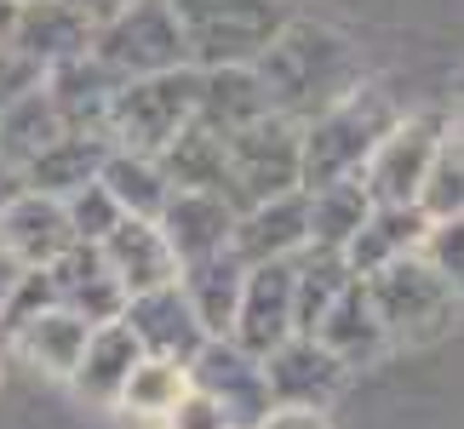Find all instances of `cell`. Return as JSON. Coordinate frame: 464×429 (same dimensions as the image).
Returning a JSON list of instances; mask_svg holds the SVG:
<instances>
[{
	"label": "cell",
	"instance_id": "1",
	"mask_svg": "<svg viewBox=\"0 0 464 429\" xmlns=\"http://www.w3.org/2000/svg\"><path fill=\"white\" fill-rule=\"evenodd\" d=\"M253 75L264 86L276 115H287L304 127L310 115H321L327 103H338L362 81V58L333 24H310V17H287L281 34L258 52Z\"/></svg>",
	"mask_w": 464,
	"mask_h": 429
},
{
	"label": "cell",
	"instance_id": "2",
	"mask_svg": "<svg viewBox=\"0 0 464 429\" xmlns=\"http://www.w3.org/2000/svg\"><path fill=\"white\" fill-rule=\"evenodd\" d=\"M401 120V103L384 81L362 75L338 103H327L321 115H310L298 127V167H304V189L338 184L367 167V155L379 149V138Z\"/></svg>",
	"mask_w": 464,
	"mask_h": 429
},
{
	"label": "cell",
	"instance_id": "3",
	"mask_svg": "<svg viewBox=\"0 0 464 429\" xmlns=\"http://www.w3.org/2000/svg\"><path fill=\"white\" fill-rule=\"evenodd\" d=\"M195 92H201V69H189V63L121 81L110 98V115H103V143L160 160V149L195 120Z\"/></svg>",
	"mask_w": 464,
	"mask_h": 429
},
{
	"label": "cell",
	"instance_id": "4",
	"mask_svg": "<svg viewBox=\"0 0 464 429\" xmlns=\"http://www.w3.org/2000/svg\"><path fill=\"white\" fill-rule=\"evenodd\" d=\"M178 34H184L189 69H236L258 63V52L281 34L287 12L276 0H167Z\"/></svg>",
	"mask_w": 464,
	"mask_h": 429
},
{
	"label": "cell",
	"instance_id": "5",
	"mask_svg": "<svg viewBox=\"0 0 464 429\" xmlns=\"http://www.w3.org/2000/svg\"><path fill=\"white\" fill-rule=\"evenodd\" d=\"M362 286H367L372 310H379V327H384L390 344H436L441 332H453L459 303H464L419 253L384 263V270L367 275Z\"/></svg>",
	"mask_w": 464,
	"mask_h": 429
},
{
	"label": "cell",
	"instance_id": "6",
	"mask_svg": "<svg viewBox=\"0 0 464 429\" xmlns=\"http://www.w3.org/2000/svg\"><path fill=\"white\" fill-rule=\"evenodd\" d=\"M287 189H304V167H298V120L287 115H258L253 127L224 138V195L229 206H258Z\"/></svg>",
	"mask_w": 464,
	"mask_h": 429
},
{
	"label": "cell",
	"instance_id": "7",
	"mask_svg": "<svg viewBox=\"0 0 464 429\" xmlns=\"http://www.w3.org/2000/svg\"><path fill=\"white\" fill-rule=\"evenodd\" d=\"M448 138V120L441 115H407L379 138V149L367 155V167L355 172L367 189L372 206H419V189H424V172Z\"/></svg>",
	"mask_w": 464,
	"mask_h": 429
},
{
	"label": "cell",
	"instance_id": "8",
	"mask_svg": "<svg viewBox=\"0 0 464 429\" xmlns=\"http://www.w3.org/2000/svg\"><path fill=\"white\" fill-rule=\"evenodd\" d=\"M92 58L110 63L121 81L160 75V69H184V34H178L167 0H132L121 17L92 29Z\"/></svg>",
	"mask_w": 464,
	"mask_h": 429
},
{
	"label": "cell",
	"instance_id": "9",
	"mask_svg": "<svg viewBox=\"0 0 464 429\" xmlns=\"http://www.w3.org/2000/svg\"><path fill=\"white\" fill-rule=\"evenodd\" d=\"M184 372H189V389H201V396L229 418V429H253L276 406L270 384H264V361L246 355L236 338H207V344L184 361Z\"/></svg>",
	"mask_w": 464,
	"mask_h": 429
},
{
	"label": "cell",
	"instance_id": "10",
	"mask_svg": "<svg viewBox=\"0 0 464 429\" xmlns=\"http://www.w3.org/2000/svg\"><path fill=\"white\" fill-rule=\"evenodd\" d=\"M298 332V315H293V258L281 263H253L241 281V303H236V327L229 338L246 349V355H270L276 344H287Z\"/></svg>",
	"mask_w": 464,
	"mask_h": 429
},
{
	"label": "cell",
	"instance_id": "11",
	"mask_svg": "<svg viewBox=\"0 0 464 429\" xmlns=\"http://www.w3.org/2000/svg\"><path fill=\"white\" fill-rule=\"evenodd\" d=\"M155 229L167 235L178 270H184V263H195V258L229 253L236 206H229V195H218V189H172L167 206L155 212Z\"/></svg>",
	"mask_w": 464,
	"mask_h": 429
},
{
	"label": "cell",
	"instance_id": "12",
	"mask_svg": "<svg viewBox=\"0 0 464 429\" xmlns=\"http://www.w3.org/2000/svg\"><path fill=\"white\" fill-rule=\"evenodd\" d=\"M304 246H310V201H304V189H287V195H276V201H258V206L236 212L229 253H236L246 270H253V263L298 258Z\"/></svg>",
	"mask_w": 464,
	"mask_h": 429
},
{
	"label": "cell",
	"instance_id": "13",
	"mask_svg": "<svg viewBox=\"0 0 464 429\" xmlns=\"http://www.w3.org/2000/svg\"><path fill=\"white\" fill-rule=\"evenodd\" d=\"M121 320H127V332L144 344V355H160V361H178V367L207 344V332H201V320H195L189 298L178 292V281L150 286V292H132Z\"/></svg>",
	"mask_w": 464,
	"mask_h": 429
},
{
	"label": "cell",
	"instance_id": "14",
	"mask_svg": "<svg viewBox=\"0 0 464 429\" xmlns=\"http://www.w3.org/2000/svg\"><path fill=\"white\" fill-rule=\"evenodd\" d=\"M264 384H270L276 406H321V413H327V401L338 396V384H344V367H338L310 332H293L287 344H276L264 355Z\"/></svg>",
	"mask_w": 464,
	"mask_h": 429
},
{
	"label": "cell",
	"instance_id": "15",
	"mask_svg": "<svg viewBox=\"0 0 464 429\" xmlns=\"http://www.w3.org/2000/svg\"><path fill=\"white\" fill-rule=\"evenodd\" d=\"M41 86H46L52 110H58V120H63V132L103 138V115H110V98H115L121 75L110 63L92 58V46H86L81 58H69V63H52L41 75Z\"/></svg>",
	"mask_w": 464,
	"mask_h": 429
},
{
	"label": "cell",
	"instance_id": "16",
	"mask_svg": "<svg viewBox=\"0 0 464 429\" xmlns=\"http://www.w3.org/2000/svg\"><path fill=\"white\" fill-rule=\"evenodd\" d=\"M12 52H24V58L41 69L52 63H69L81 58L86 46H92V24L69 6V0H17V24H12Z\"/></svg>",
	"mask_w": 464,
	"mask_h": 429
},
{
	"label": "cell",
	"instance_id": "17",
	"mask_svg": "<svg viewBox=\"0 0 464 429\" xmlns=\"http://www.w3.org/2000/svg\"><path fill=\"white\" fill-rule=\"evenodd\" d=\"M46 281H52V303H63V310H75L81 320H121L127 310V292H121V281L110 275V263H103L98 246L75 241L58 263H46Z\"/></svg>",
	"mask_w": 464,
	"mask_h": 429
},
{
	"label": "cell",
	"instance_id": "18",
	"mask_svg": "<svg viewBox=\"0 0 464 429\" xmlns=\"http://www.w3.org/2000/svg\"><path fill=\"white\" fill-rule=\"evenodd\" d=\"M315 344L333 355L344 372H355V367H372L379 355L390 349V338H384V327H379V310H372V298H367V286L362 281H350L344 292L333 298V310L315 320Z\"/></svg>",
	"mask_w": 464,
	"mask_h": 429
},
{
	"label": "cell",
	"instance_id": "19",
	"mask_svg": "<svg viewBox=\"0 0 464 429\" xmlns=\"http://www.w3.org/2000/svg\"><path fill=\"white\" fill-rule=\"evenodd\" d=\"M98 253H103V263H110V275L121 281L127 298L178 281V258H172L167 235L155 229V218H121L110 235L98 241Z\"/></svg>",
	"mask_w": 464,
	"mask_h": 429
},
{
	"label": "cell",
	"instance_id": "20",
	"mask_svg": "<svg viewBox=\"0 0 464 429\" xmlns=\"http://www.w3.org/2000/svg\"><path fill=\"white\" fill-rule=\"evenodd\" d=\"M0 241L24 258V270H46V263H58L69 246H75V229H69V218H63V201L34 195V189H17L12 206L0 212Z\"/></svg>",
	"mask_w": 464,
	"mask_h": 429
},
{
	"label": "cell",
	"instance_id": "21",
	"mask_svg": "<svg viewBox=\"0 0 464 429\" xmlns=\"http://www.w3.org/2000/svg\"><path fill=\"white\" fill-rule=\"evenodd\" d=\"M138 361H144V344L127 332V320H98V327L86 332V349H81L75 372H69V384H75V396H86V401L115 406Z\"/></svg>",
	"mask_w": 464,
	"mask_h": 429
},
{
	"label": "cell",
	"instance_id": "22",
	"mask_svg": "<svg viewBox=\"0 0 464 429\" xmlns=\"http://www.w3.org/2000/svg\"><path fill=\"white\" fill-rule=\"evenodd\" d=\"M424 229H430V218H424L419 206H367L362 229H355V235L344 241V270H350L355 281L379 275L384 263H396V258H407V253H419Z\"/></svg>",
	"mask_w": 464,
	"mask_h": 429
},
{
	"label": "cell",
	"instance_id": "23",
	"mask_svg": "<svg viewBox=\"0 0 464 429\" xmlns=\"http://www.w3.org/2000/svg\"><path fill=\"white\" fill-rule=\"evenodd\" d=\"M86 332H92V320H81L75 310H63V303H46V310H34L17 332H6V344H12V355H24L34 372L69 384V372H75L81 349H86Z\"/></svg>",
	"mask_w": 464,
	"mask_h": 429
},
{
	"label": "cell",
	"instance_id": "24",
	"mask_svg": "<svg viewBox=\"0 0 464 429\" xmlns=\"http://www.w3.org/2000/svg\"><path fill=\"white\" fill-rule=\"evenodd\" d=\"M241 281H246V263L236 253H212V258H195L178 270V292L189 298V310H195L207 338H229L236 303H241Z\"/></svg>",
	"mask_w": 464,
	"mask_h": 429
},
{
	"label": "cell",
	"instance_id": "25",
	"mask_svg": "<svg viewBox=\"0 0 464 429\" xmlns=\"http://www.w3.org/2000/svg\"><path fill=\"white\" fill-rule=\"evenodd\" d=\"M258 115H270V98L253 75V63H236V69H201V92H195V120L207 132H241L253 127Z\"/></svg>",
	"mask_w": 464,
	"mask_h": 429
},
{
	"label": "cell",
	"instance_id": "26",
	"mask_svg": "<svg viewBox=\"0 0 464 429\" xmlns=\"http://www.w3.org/2000/svg\"><path fill=\"white\" fill-rule=\"evenodd\" d=\"M103 155H110V143H103V138H92V132H63V138H52L46 149L24 167V189L63 201V195H75L81 184H92L98 167H103Z\"/></svg>",
	"mask_w": 464,
	"mask_h": 429
},
{
	"label": "cell",
	"instance_id": "27",
	"mask_svg": "<svg viewBox=\"0 0 464 429\" xmlns=\"http://www.w3.org/2000/svg\"><path fill=\"white\" fill-rule=\"evenodd\" d=\"M52 138H63V120L52 110L46 86H29V92H17L6 110H0V160H6V167L24 172Z\"/></svg>",
	"mask_w": 464,
	"mask_h": 429
},
{
	"label": "cell",
	"instance_id": "28",
	"mask_svg": "<svg viewBox=\"0 0 464 429\" xmlns=\"http://www.w3.org/2000/svg\"><path fill=\"white\" fill-rule=\"evenodd\" d=\"M98 184L110 189V201L127 212V218H155L160 206H167V172H160V160L150 155H127V149H110L103 155V167H98Z\"/></svg>",
	"mask_w": 464,
	"mask_h": 429
},
{
	"label": "cell",
	"instance_id": "29",
	"mask_svg": "<svg viewBox=\"0 0 464 429\" xmlns=\"http://www.w3.org/2000/svg\"><path fill=\"white\" fill-rule=\"evenodd\" d=\"M355 275L344 270V253L333 246H304L293 258V315H298V332H315V320L333 310V298L344 292Z\"/></svg>",
	"mask_w": 464,
	"mask_h": 429
},
{
	"label": "cell",
	"instance_id": "30",
	"mask_svg": "<svg viewBox=\"0 0 464 429\" xmlns=\"http://www.w3.org/2000/svg\"><path fill=\"white\" fill-rule=\"evenodd\" d=\"M160 172L172 189H218L224 195V138L189 120L167 149H160Z\"/></svg>",
	"mask_w": 464,
	"mask_h": 429
},
{
	"label": "cell",
	"instance_id": "31",
	"mask_svg": "<svg viewBox=\"0 0 464 429\" xmlns=\"http://www.w3.org/2000/svg\"><path fill=\"white\" fill-rule=\"evenodd\" d=\"M304 201H310V246H333V253H344V241L362 229L367 206H372L362 177H338V184L304 189Z\"/></svg>",
	"mask_w": 464,
	"mask_h": 429
},
{
	"label": "cell",
	"instance_id": "32",
	"mask_svg": "<svg viewBox=\"0 0 464 429\" xmlns=\"http://www.w3.org/2000/svg\"><path fill=\"white\" fill-rule=\"evenodd\" d=\"M184 389H189V372L184 367L160 361V355H144V361L132 367V378H127V389H121L115 406L127 418H138V424H160L178 401H184Z\"/></svg>",
	"mask_w": 464,
	"mask_h": 429
},
{
	"label": "cell",
	"instance_id": "33",
	"mask_svg": "<svg viewBox=\"0 0 464 429\" xmlns=\"http://www.w3.org/2000/svg\"><path fill=\"white\" fill-rule=\"evenodd\" d=\"M419 212L424 218H453V212H464V138L459 132L441 138L430 172H424V189H419Z\"/></svg>",
	"mask_w": 464,
	"mask_h": 429
},
{
	"label": "cell",
	"instance_id": "34",
	"mask_svg": "<svg viewBox=\"0 0 464 429\" xmlns=\"http://www.w3.org/2000/svg\"><path fill=\"white\" fill-rule=\"evenodd\" d=\"M63 218H69V229H75V241L98 246L121 218H127V212H121V206L110 201V189H103L98 177H92V184H81L75 195H63Z\"/></svg>",
	"mask_w": 464,
	"mask_h": 429
},
{
	"label": "cell",
	"instance_id": "35",
	"mask_svg": "<svg viewBox=\"0 0 464 429\" xmlns=\"http://www.w3.org/2000/svg\"><path fill=\"white\" fill-rule=\"evenodd\" d=\"M419 258L464 298V212H453V218H430V229H424V241H419Z\"/></svg>",
	"mask_w": 464,
	"mask_h": 429
},
{
	"label": "cell",
	"instance_id": "36",
	"mask_svg": "<svg viewBox=\"0 0 464 429\" xmlns=\"http://www.w3.org/2000/svg\"><path fill=\"white\" fill-rule=\"evenodd\" d=\"M160 429H229V418L201 396V389H184V401L160 418Z\"/></svg>",
	"mask_w": 464,
	"mask_h": 429
},
{
	"label": "cell",
	"instance_id": "37",
	"mask_svg": "<svg viewBox=\"0 0 464 429\" xmlns=\"http://www.w3.org/2000/svg\"><path fill=\"white\" fill-rule=\"evenodd\" d=\"M253 429H333L321 406H270Z\"/></svg>",
	"mask_w": 464,
	"mask_h": 429
},
{
	"label": "cell",
	"instance_id": "38",
	"mask_svg": "<svg viewBox=\"0 0 464 429\" xmlns=\"http://www.w3.org/2000/svg\"><path fill=\"white\" fill-rule=\"evenodd\" d=\"M69 6H75V12H81V17H86L92 29H103L110 17H121V12H127L132 0H69Z\"/></svg>",
	"mask_w": 464,
	"mask_h": 429
},
{
	"label": "cell",
	"instance_id": "39",
	"mask_svg": "<svg viewBox=\"0 0 464 429\" xmlns=\"http://www.w3.org/2000/svg\"><path fill=\"white\" fill-rule=\"evenodd\" d=\"M24 275H29V270H24V258H17L6 241H0V310H6V298L17 292V281H24Z\"/></svg>",
	"mask_w": 464,
	"mask_h": 429
},
{
	"label": "cell",
	"instance_id": "40",
	"mask_svg": "<svg viewBox=\"0 0 464 429\" xmlns=\"http://www.w3.org/2000/svg\"><path fill=\"white\" fill-rule=\"evenodd\" d=\"M17 189H24V172H17V167H6V160H0V212L12 206V195H17Z\"/></svg>",
	"mask_w": 464,
	"mask_h": 429
},
{
	"label": "cell",
	"instance_id": "41",
	"mask_svg": "<svg viewBox=\"0 0 464 429\" xmlns=\"http://www.w3.org/2000/svg\"><path fill=\"white\" fill-rule=\"evenodd\" d=\"M12 24H17V0H0V46L12 41Z\"/></svg>",
	"mask_w": 464,
	"mask_h": 429
},
{
	"label": "cell",
	"instance_id": "42",
	"mask_svg": "<svg viewBox=\"0 0 464 429\" xmlns=\"http://www.w3.org/2000/svg\"><path fill=\"white\" fill-rule=\"evenodd\" d=\"M453 132H459V138H464V103H459V120H453Z\"/></svg>",
	"mask_w": 464,
	"mask_h": 429
}]
</instances>
